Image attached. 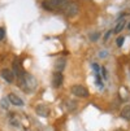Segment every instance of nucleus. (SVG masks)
<instances>
[{
    "label": "nucleus",
    "instance_id": "1",
    "mask_svg": "<svg viewBox=\"0 0 130 131\" xmlns=\"http://www.w3.org/2000/svg\"><path fill=\"white\" fill-rule=\"evenodd\" d=\"M66 4V0H46L42 3V7L47 10H55L57 8H61Z\"/></svg>",
    "mask_w": 130,
    "mask_h": 131
},
{
    "label": "nucleus",
    "instance_id": "2",
    "mask_svg": "<svg viewBox=\"0 0 130 131\" xmlns=\"http://www.w3.org/2000/svg\"><path fill=\"white\" fill-rule=\"evenodd\" d=\"M72 93L74 96H78V97H87L88 96V90L81 84H76V86H73L70 88Z\"/></svg>",
    "mask_w": 130,
    "mask_h": 131
},
{
    "label": "nucleus",
    "instance_id": "3",
    "mask_svg": "<svg viewBox=\"0 0 130 131\" xmlns=\"http://www.w3.org/2000/svg\"><path fill=\"white\" fill-rule=\"evenodd\" d=\"M78 10H79L78 5L74 4V3H66L64 5V12H65V14L68 17H74V16L78 13Z\"/></svg>",
    "mask_w": 130,
    "mask_h": 131
},
{
    "label": "nucleus",
    "instance_id": "4",
    "mask_svg": "<svg viewBox=\"0 0 130 131\" xmlns=\"http://www.w3.org/2000/svg\"><path fill=\"white\" fill-rule=\"evenodd\" d=\"M13 71L16 73V75L18 77V79H20V81H22L24 77L26 75V73H25V70H24V68H22L21 62H20V60H14V62H13Z\"/></svg>",
    "mask_w": 130,
    "mask_h": 131
},
{
    "label": "nucleus",
    "instance_id": "5",
    "mask_svg": "<svg viewBox=\"0 0 130 131\" xmlns=\"http://www.w3.org/2000/svg\"><path fill=\"white\" fill-rule=\"evenodd\" d=\"M35 110H36V114H39L41 117H48L49 116V109L46 104H39L35 108Z\"/></svg>",
    "mask_w": 130,
    "mask_h": 131
},
{
    "label": "nucleus",
    "instance_id": "6",
    "mask_svg": "<svg viewBox=\"0 0 130 131\" xmlns=\"http://www.w3.org/2000/svg\"><path fill=\"white\" fill-rule=\"evenodd\" d=\"M2 77H3V79H4L5 82L12 83V82L14 81V73H13L12 70H9V69H3V70H2Z\"/></svg>",
    "mask_w": 130,
    "mask_h": 131
},
{
    "label": "nucleus",
    "instance_id": "7",
    "mask_svg": "<svg viewBox=\"0 0 130 131\" xmlns=\"http://www.w3.org/2000/svg\"><path fill=\"white\" fill-rule=\"evenodd\" d=\"M63 81H64V78H63V74H61L60 71H56V73L53 74L52 84H53V87H55V88H59V87L63 84Z\"/></svg>",
    "mask_w": 130,
    "mask_h": 131
},
{
    "label": "nucleus",
    "instance_id": "8",
    "mask_svg": "<svg viewBox=\"0 0 130 131\" xmlns=\"http://www.w3.org/2000/svg\"><path fill=\"white\" fill-rule=\"evenodd\" d=\"M8 100L11 101V104L16 105V106H22L24 105V101L21 97H18L17 95H14V93H9L8 95Z\"/></svg>",
    "mask_w": 130,
    "mask_h": 131
},
{
    "label": "nucleus",
    "instance_id": "9",
    "mask_svg": "<svg viewBox=\"0 0 130 131\" xmlns=\"http://www.w3.org/2000/svg\"><path fill=\"white\" fill-rule=\"evenodd\" d=\"M121 117L130 121V105H126V106L121 110Z\"/></svg>",
    "mask_w": 130,
    "mask_h": 131
},
{
    "label": "nucleus",
    "instance_id": "10",
    "mask_svg": "<svg viewBox=\"0 0 130 131\" xmlns=\"http://www.w3.org/2000/svg\"><path fill=\"white\" fill-rule=\"evenodd\" d=\"M56 71H60L61 73V70L65 68V59H60V60H57L56 61Z\"/></svg>",
    "mask_w": 130,
    "mask_h": 131
},
{
    "label": "nucleus",
    "instance_id": "11",
    "mask_svg": "<svg viewBox=\"0 0 130 131\" xmlns=\"http://www.w3.org/2000/svg\"><path fill=\"white\" fill-rule=\"evenodd\" d=\"M124 26H125V21H124V20H121V21L118 22V25L116 26V29H115V31H113V32H120V31L124 29Z\"/></svg>",
    "mask_w": 130,
    "mask_h": 131
},
{
    "label": "nucleus",
    "instance_id": "12",
    "mask_svg": "<svg viewBox=\"0 0 130 131\" xmlns=\"http://www.w3.org/2000/svg\"><path fill=\"white\" fill-rule=\"evenodd\" d=\"M124 36H120V38H117V40H116V43H117V46L118 47H122V44H124Z\"/></svg>",
    "mask_w": 130,
    "mask_h": 131
},
{
    "label": "nucleus",
    "instance_id": "13",
    "mask_svg": "<svg viewBox=\"0 0 130 131\" xmlns=\"http://www.w3.org/2000/svg\"><path fill=\"white\" fill-rule=\"evenodd\" d=\"M4 36H5V30L3 27H0V40H3Z\"/></svg>",
    "mask_w": 130,
    "mask_h": 131
},
{
    "label": "nucleus",
    "instance_id": "14",
    "mask_svg": "<svg viewBox=\"0 0 130 131\" xmlns=\"http://www.w3.org/2000/svg\"><path fill=\"white\" fill-rule=\"evenodd\" d=\"M92 69L95 70V73H96V74H99V71H100V68H99V65H98V64H92Z\"/></svg>",
    "mask_w": 130,
    "mask_h": 131
},
{
    "label": "nucleus",
    "instance_id": "15",
    "mask_svg": "<svg viewBox=\"0 0 130 131\" xmlns=\"http://www.w3.org/2000/svg\"><path fill=\"white\" fill-rule=\"evenodd\" d=\"M96 83L99 87H103V83H102V79H100V75L99 74H96Z\"/></svg>",
    "mask_w": 130,
    "mask_h": 131
},
{
    "label": "nucleus",
    "instance_id": "16",
    "mask_svg": "<svg viewBox=\"0 0 130 131\" xmlns=\"http://www.w3.org/2000/svg\"><path fill=\"white\" fill-rule=\"evenodd\" d=\"M98 38H99V32H96V34H92V35H91V40H94V42H95Z\"/></svg>",
    "mask_w": 130,
    "mask_h": 131
},
{
    "label": "nucleus",
    "instance_id": "17",
    "mask_svg": "<svg viewBox=\"0 0 130 131\" xmlns=\"http://www.w3.org/2000/svg\"><path fill=\"white\" fill-rule=\"evenodd\" d=\"M102 74H103L104 78H107V69L105 68H102Z\"/></svg>",
    "mask_w": 130,
    "mask_h": 131
},
{
    "label": "nucleus",
    "instance_id": "18",
    "mask_svg": "<svg viewBox=\"0 0 130 131\" xmlns=\"http://www.w3.org/2000/svg\"><path fill=\"white\" fill-rule=\"evenodd\" d=\"M109 36H111V30H109V31H108L107 34H105V36H104V40H107V39L109 38Z\"/></svg>",
    "mask_w": 130,
    "mask_h": 131
},
{
    "label": "nucleus",
    "instance_id": "19",
    "mask_svg": "<svg viewBox=\"0 0 130 131\" xmlns=\"http://www.w3.org/2000/svg\"><path fill=\"white\" fill-rule=\"evenodd\" d=\"M2 104H3V106H4V108H7V106H8V104H7V100H2Z\"/></svg>",
    "mask_w": 130,
    "mask_h": 131
},
{
    "label": "nucleus",
    "instance_id": "20",
    "mask_svg": "<svg viewBox=\"0 0 130 131\" xmlns=\"http://www.w3.org/2000/svg\"><path fill=\"white\" fill-rule=\"evenodd\" d=\"M129 30H130V24H129Z\"/></svg>",
    "mask_w": 130,
    "mask_h": 131
},
{
    "label": "nucleus",
    "instance_id": "21",
    "mask_svg": "<svg viewBox=\"0 0 130 131\" xmlns=\"http://www.w3.org/2000/svg\"><path fill=\"white\" fill-rule=\"evenodd\" d=\"M117 131H121V130H117Z\"/></svg>",
    "mask_w": 130,
    "mask_h": 131
}]
</instances>
